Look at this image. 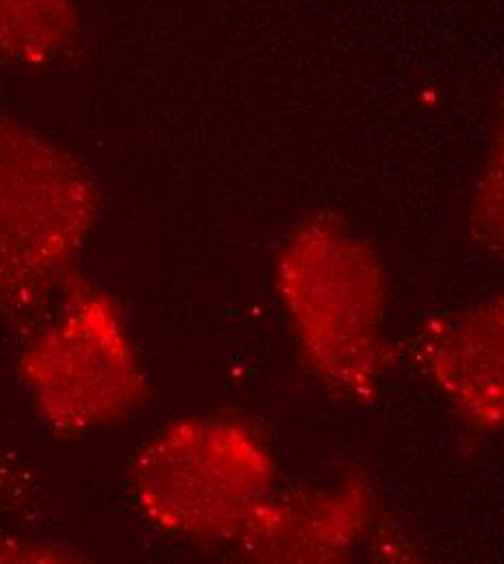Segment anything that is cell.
<instances>
[{"instance_id":"1","label":"cell","mask_w":504,"mask_h":564,"mask_svg":"<svg viewBox=\"0 0 504 564\" xmlns=\"http://www.w3.org/2000/svg\"><path fill=\"white\" fill-rule=\"evenodd\" d=\"M277 289L307 362L337 393L369 398L392 365L378 259L346 224L313 217L289 235Z\"/></svg>"},{"instance_id":"2","label":"cell","mask_w":504,"mask_h":564,"mask_svg":"<svg viewBox=\"0 0 504 564\" xmlns=\"http://www.w3.org/2000/svg\"><path fill=\"white\" fill-rule=\"evenodd\" d=\"M277 463L244 423L183 417L142 447L131 469L138 512L159 532L230 541L275 494Z\"/></svg>"},{"instance_id":"3","label":"cell","mask_w":504,"mask_h":564,"mask_svg":"<svg viewBox=\"0 0 504 564\" xmlns=\"http://www.w3.org/2000/svg\"><path fill=\"white\" fill-rule=\"evenodd\" d=\"M96 215L78 161L0 109V308L44 304L71 276Z\"/></svg>"},{"instance_id":"4","label":"cell","mask_w":504,"mask_h":564,"mask_svg":"<svg viewBox=\"0 0 504 564\" xmlns=\"http://www.w3.org/2000/svg\"><path fill=\"white\" fill-rule=\"evenodd\" d=\"M37 415L62 436L129 420L146 402L144 371L116 300L85 284L20 358Z\"/></svg>"},{"instance_id":"5","label":"cell","mask_w":504,"mask_h":564,"mask_svg":"<svg viewBox=\"0 0 504 564\" xmlns=\"http://www.w3.org/2000/svg\"><path fill=\"white\" fill-rule=\"evenodd\" d=\"M416 360L461 420L504 425V295L432 319L418 335Z\"/></svg>"},{"instance_id":"6","label":"cell","mask_w":504,"mask_h":564,"mask_svg":"<svg viewBox=\"0 0 504 564\" xmlns=\"http://www.w3.org/2000/svg\"><path fill=\"white\" fill-rule=\"evenodd\" d=\"M372 519L369 494L355 480L329 491L270 495L235 545L268 563H333L348 556Z\"/></svg>"},{"instance_id":"7","label":"cell","mask_w":504,"mask_h":564,"mask_svg":"<svg viewBox=\"0 0 504 564\" xmlns=\"http://www.w3.org/2000/svg\"><path fill=\"white\" fill-rule=\"evenodd\" d=\"M76 35V0H0V57L13 64H53Z\"/></svg>"},{"instance_id":"8","label":"cell","mask_w":504,"mask_h":564,"mask_svg":"<svg viewBox=\"0 0 504 564\" xmlns=\"http://www.w3.org/2000/svg\"><path fill=\"white\" fill-rule=\"evenodd\" d=\"M472 221L479 239L504 261V105L476 187Z\"/></svg>"},{"instance_id":"9","label":"cell","mask_w":504,"mask_h":564,"mask_svg":"<svg viewBox=\"0 0 504 564\" xmlns=\"http://www.w3.org/2000/svg\"><path fill=\"white\" fill-rule=\"evenodd\" d=\"M18 561H42V563H53V561H68V552L57 550L53 545H29V543H2L0 545V563H18Z\"/></svg>"}]
</instances>
